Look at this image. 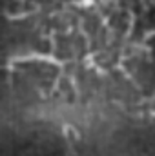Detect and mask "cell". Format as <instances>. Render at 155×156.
<instances>
[]
</instances>
